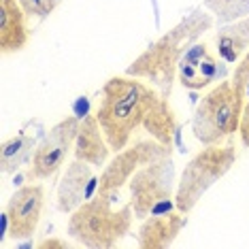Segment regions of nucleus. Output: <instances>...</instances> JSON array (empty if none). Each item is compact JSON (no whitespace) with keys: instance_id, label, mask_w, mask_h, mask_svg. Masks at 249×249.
<instances>
[{"instance_id":"1","label":"nucleus","mask_w":249,"mask_h":249,"mask_svg":"<svg viewBox=\"0 0 249 249\" xmlns=\"http://www.w3.org/2000/svg\"><path fill=\"white\" fill-rule=\"evenodd\" d=\"M213 26L215 18L207 13V9H192L185 18H181L179 24H175L168 32H164L139 58H134L132 64H128L126 75L145 79L160 92V96L171 98L181 55Z\"/></svg>"},{"instance_id":"2","label":"nucleus","mask_w":249,"mask_h":249,"mask_svg":"<svg viewBox=\"0 0 249 249\" xmlns=\"http://www.w3.org/2000/svg\"><path fill=\"white\" fill-rule=\"evenodd\" d=\"M158 98L160 92L156 88L130 75L111 77L103 86L96 117L115 154L128 147L132 134L143 126L147 113L154 109Z\"/></svg>"},{"instance_id":"3","label":"nucleus","mask_w":249,"mask_h":249,"mask_svg":"<svg viewBox=\"0 0 249 249\" xmlns=\"http://www.w3.org/2000/svg\"><path fill=\"white\" fill-rule=\"evenodd\" d=\"M113 196H100L86 200L71 213L66 232L75 243L89 249H111L132 230L134 211L130 200L120 209H113Z\"/></svg>"},{"instance_id":"4","label":"nucleus","mask_w":249,"mask_h":249,"mask_svg":"<svg viewBox=\"0 0 249 249\" xmlns=\"http://www.w3.org/2000/svg\"><path fill=\"white\" fill-rule=\"evenodd\" d=\"M236 162L234 145H205L192 160L185 164L181 179L177 181L175 207L188 215L202 200V196L213 188Z\"/></svg>"},{"instance_id":"5","label":"nucleus","mask_w":249,"mask_h":249,"mask_svg":"<svg viewBox=\"0 0 249 249\" xmlns=\"http://www.w3.org/2000/svg\"><path fill=\"white\" fill-rule=\"evenodd\" d=\"M245 98L232 88L230 81H219L202 100L198 103L192 117L194 139L205 145H217L224 139L239 132V122Z\"/></svg>"},{"instance_id":"6","label":"nucleus","mask_w":249,"mask_h":249,"mask_svg":"<svg viewBox=\"0 0 249 249\" xmlns=\"http://www.w3.org/2000/svg\"><path fill=\"white\" fill-rule=\"evenodd\" d=\"M128 188L134 217L141 219V222L149 215L168 213L173 209H177L175 207L177 171H175L173 156L139 168L130 179Z\"/></svg>"},{"instance_id":"7","label":"nucleus","mask_w":249,"mask_h":249,"mask_svg":"<svg viewBox=\"0 0 249 249\" xmlns=\"http://www.w3.org/2000/svg\"><path fill=\"white\" fill-rule=\"evenodd\" d=\"M168 156H173V147L164 145L156 139L137 141L134 145L124 147L122 151H117V154L105 164V171L100 173L96 194H100V196L120 194V190L130 183L132 175L137 173L139 168H143L151 162L162 160V158H168Z\"/></svg>"},{"instance_id":"8","label":"nucleus","mask_w":249,"mask_h":249,"mask_svg":"<svg viewBox=\"0 0 249 249\" xmlns=\"http://www.w3.org/2000/svg\"><path fill=\"white\" fill-rule=\"evenodd\" d=\"M79 128H81V120L77 115H71L43 134L41 143H38L35 156L30 160V168L26 175L28 181L49 179L60 171L69 154L75 149Z\"/></svg>"},{"instance_id":"9","label":"nucleus","mask_w":249,"mask_h":249,"mask_svg":"<svg viewBox=\"0 0 249 249\" xmlns=\"http://www.w3.org/2000/svg\"><path fill=\"white\" fill-rule=\"evenodd\" d=\"M45 207V188L43 185H21L9 198L4 215L9 222L11 239H28L35 234L41 213Z\"/></svg>"},{"instance_id":"10","label":"nucleus","mask_w":249,"mask_h":249,"mask_svg":"<svg viewBox=\"0 0 249 249\" xmlns=\"http://www.w3.org/2000/svg\"><path fill=\"white\" fill-rule=\"evenodd\" d=\"M98 190V181L94 177L92 164L83 160H72L66 166V173L58 185V198H55V207L60 213H72L86 200H89V194Z\"/></svg>"},{"instance_id":"11","label":"nucleus","mask_w":249,"mask_h":249,"mask_svg":"<svg viewBox=\"0 0 249 249\" xmlns=\"http://www.w3.org/2000/svg\"><path fill=\"white\" fill-rule=\"evenodd\" d=\"M185 224H188V217L181 211L149 215L141 222V228L137 232V243L141 249H166L181 234Z\"/></svg>"},{"instance_id":"12","label":"nucleus","mask_w":249,"mask_h":249,"mask_svg":"<svg viewBox=\"0 0 249 249\" xmlns=\"http://www.w3.org/2000/svg\"><path fill=\"white\" fill-rule=\"evenodd\" d=\"M111 145L107 141L103 128L98 124V117L94 115H86L81 120V128H79L77 141H75V154L77 160H83L92 166H105L109 162V154H111Z\"/></svg>"},{"instance_id":"13","label":"nucleus","mask_w":249,"mask_h":249,"mask_svg":"<svg viewBox=\"0 0 249 249\" xmlns=\"http://www.w3.org/2000/svg\"><path fill=\"white\" fill-rule=\"evenodd\" d=\"M26 11L18 0H0V52L18 53L30 41Z\"/></svg>"},{"instance_id":"14","label":"nucleus","mask_w":249,"mask_h":249,"mask_svg":"<svg viewBox=\"0 0 249 249\" xmlns=\"http://www.w3.org/2000/svg\"><path fill=\"white\" fill-rule=\"evenodd\" d=\"M45 132H47V130H41V132L21 130L15 137L4 139L2 145H0V171H2V175L18 173L21 166L30 164L38 143H41L38 139H43Z\"/></svg>"},{"instance_id":"15","label":"nucleus","mask_w":249,"mask_h":249,"mask_svg":"<svg viewBox=\"0 0 249 249\" xmlns=\"http://www.w3.org/2000/svg\"><path fill=\"white\" fill-rule=\"evenodd\" d=\"M215 49L219 58L228 64L239 62L249 52V15L232 24L219 26V30L215 32Z\"/></svg>"},{"instance_id":"16","label":"nucleus","mask_w":249,"mask_h":249,"mask_svg":"<svg viewBox=\"0 0 249 249\" xmlns=\"http://www.w3.org/2000/svg\"><path fill=\"white\" fill-rule=\"evenodd\" d=\"M143 128L149 132L151 139L160 141V143L168 145V147H175L177 132H179V124H177V115H175L168 98H164V96L158 98L154 109L147 113Z\"/></svg>"},{"instance_id":"17","label":"nucleus","mask_w":249,"mask_h":249,"mask_svg":"<svg viewBox=\"0 0 249 249\" xmlns=\"http://www.w3.org/2000/svg\"><path fill=\"white\" fill-rule=\"evenodd\" d=\"M209 52L205 43H194L192 47L181 55L179 64H177V81L188 89H202V81L198 77V64L205 58V53Z\"/></svg>"},{"instance_id":"18","label":"nucleus","mask_w":249,"mask_h":249,"mask_svg":"<svg viewBox=\"0 0 249 249\" xmlns=\"http://www.w3.org/2000/svg\"><path fill=\"white\" fill-rule=\"evenodd\" d=\"M202 7L215 18L217 26L232 24L249 15V0H205Z\"/></svg>"},{"instance_id":"19","label":"nucleus","mask_w":249,"mask_h":249,"mask_svg":"<svg viewBox=\"0 0 249 249\" xmlns=\"http://www.w3.org/2000/svg\"><path fill=\"white\" fill-rule=\"evenodd\" d=\"M18 2L21 4V9L26 11L28 18L45 19L60 7L62 0H18Z\"/></svg>"},{"instance_id":"20","label":"nucleus","mask_w":249,"mask_h":249,"mask_svg":"<svg viewBox=\"0 0 249 249\" xmlns=\"http://www.w3.org/2000/svg\"><path fill=\"white\" fill-rule=\"evenodd\" d=\"M230 83L245 100L249 98V52L236 62V69H234V72H232Z\"/></svg>"},{"instance_id":"21","label":"nucleus","mask_w":249,"mask_h":249,"mask_svg":"<svg viewBox=\"0 0 249 249\" xmlns=\"http://www.w3.org/2000/svg\"><path fill=\"white\" fill-rule=\"evenodd\" d=\"M239 139L243 147H249V98L243 105V113H241V122H239Z\"/></svg>"},{"instance_id":"22","label":"nucleus","mask_w":249,"mask_h":249,"mask_svg":"<svg viewBox=\"0 0 249 249\" xmlns=\"http://www.w3.org/2000/svg\"><path fill=\"white\" fill-rule=\"evenodd\" d=\"M36 247L38 249H52V247H55V249H66L69 245H66V241H60V239H47V241H41Z\"/></svg>"}]
</instances>
